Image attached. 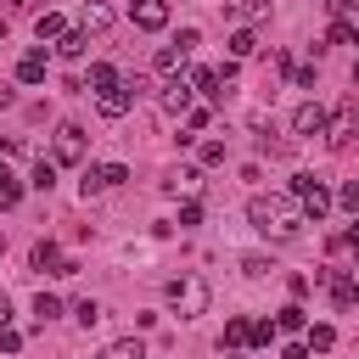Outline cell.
Instances as JSON below:
<instances>
[{
	"mask_svg": "<svg viewBox=\"0 0 359 359\" xmlns=\"http://www.w3.org/2000/svg\"><path fill=\"white\" fill-rule=\"evenodd\" d=\"M247 224L252 230H264V236H297V224H303V208L292 202V196H252L247 202Z\"/></svg>",
	"mask_w": 359,
	"mask_h": 359,
	"instance_id": "1",
	"label": "cell"
},
{
	"mask_svg": "<svg viewBox=\"0 0 359 359\" xmlns=\"http://www.w3.org/2000/svg\"><path fill=\"white\" fill-rule=\"evenodd\" d=\"M208 303H213V286H208L202 275H180V280H168V309H174L180 320L208 314Z\"/></svg>",
	"mask_w": 359,
	"mask_h": 359,
	"instance_id": "2",
	"label": "cell"
},
{
	"mask_svg": "<svg viewBox=\"0 0 359 359\" xmlns=\"http://www.w3.org/2000/svg\"><path fill=\"white\" fill-rule=\"evenodd\" d=\"M196 45H202V39H196V28H180V34L168 39V45H157V56H151V67L174 79V73H180V67L191 62V50H196Z\"/></svg>",
	"mask_w": 359,
	"mask_h": 359,
	"instance_id": "3",
	"label": "cell"
},
{
	"mask_svg": "<svg viewBox=\"0 0 359 359\" xmlns=\"http://www.w3.org/2000/svg\"><path fill=\"white\" fill-rule=\"evenodd\" d=\"M146 90V79H118L112 90H95V107H101V118H123L129 107H135V95Z\"/></svg>",
	"mask_w": 359,
	"mask_h": 359,
	"instance_id": "4",
	"label": "cell"
},
{
	"mask_svg": "<svg viewBox=\"0 0 359 359\" xmlns=\"http://www.w3.org/2000/svg\"><path fill=\"white\" fill-rule=\"evenodd\" d=\"M292 202L303 208V219H325V208H331V191H325L314 174H297V180H292Z\"/></svg>",
	"mask_w": 359,
	"mask_h": 359,
	"instance_id": "5",
	"label": "cell"
},
{
	"mask_svg": "<svg viewBox=\"0 0 359 359\" xmlns=\"http://www.w3.org/2000/svg\"><path fill=\"white\" fill-rule=\"evenodd\" d=\"M123 180H129V168H123V163H90V168H84V180H79V191H84V202H90V196H101V191H118Z\"/></svg>",
	"mask_w": 359,
	"mask_h": 359,
	"instance_id": "6",
	"label": "cell"
},
{
	"mask_svg": "<svg viewBox=\"0 0 359 359\" xmlns=\"http://www.w3.org/2000/svg\"><path fill=\"white\" fill-rule=\"evenodd\" d=\"M50 163H84V129L79 123H62L56 129V157Z\"/></svg>",
	"mask_w": 359,
	"mask_h": 359,
	"instance_id": "7",
	"label": "cell"
},
{
	"mask_svg": "<svg viewBox=\"0 0 359 359\" xmlns=\"http://www.w3.org/2000/svg\"><path fill=\"white\" fill-rule=\"evenodd\" d=\"M28 264H34V269H50V275H73V269H79V264H67V258H62V247H56V241H34Z\"/></svg>",
	"mask_w": 359,
	"mask_h": 359,
	"instance_id": "8",
	"label": "cell"
},
{
	"mask_svg": "<svg viewBox=\"0 0 359 359\" xmlns=\"http://www.w3.org/2000/svg\"><path fill=\"white\" fill-rule=\"evenodd\" d=\"M292 135H325V107L320 101H303L292 112Z\"/></svg>",
	"mask_w": 359,
	"mask_h": 359,
	"instance_id": "9",
	"label": "cell"
},
{
	"mask_svg": "<svg viewBox=\"0 0 359 359\" xmlns=\"http://www.w3.org/2000/svg\"><path fill=\"white\" fill-rule=\"evenodd\" d=\"M129 17H135V28H168V0H135Z\"/></svg>",
	"mask_w": 359,
	"mask_h": 359,
	"instance_id": "10",
	"label": "cell"
},
{
	"mask_svg": "<svg viewBox=\"0 0 359 359\" xmlns=\"http://www.w3.org/2000/svg\"><path fill=\"white\" fill-rule=\"evenodd\" d=\"M84 50H90V34H84V28H67V34L56 39V56H67V62H79Z\"/></svg>",
	"mask_w": 359,
	"mask_h": 359,
	"instance_id": "11",
	"label": "cell"
},
{
	"mask_svg": "<svg viewBox=\"0 0 359 359\" xmlns=\"http://www.w3.org/2000/svg\"><path fill=\"white\" fill-rule=\"evenodd\" d=\"M17 79H22V84H45V50H22Z\"/></svg>",
	"mask_w": 359,
	"mask_h": 359,
	"instance_id": "12",
	"label": "cell"
},
{
	"mask_svg": "<svg viewBox=\"0 0 359 359\" xmlns=\"http://www.w3.org/2000/svg\"><path fill=\"white\" fill-rule=\"evenodd\" d=\"M191 84H196L202 95H213V101H224V95H230V90H224V79H219V67H196V73H191Z\"/></svg>",
	"mask_w": 359,
	"mask_h": 359,
	"instance_id": "13",
	"label": "cell"
},
{
	"mask_svg": "<svg viewBox=\"0 0 359 359\" xmlns=\"http://www.w3.org/2000/svg\"><path fill=\"white\" fill-rule=\"evenodd\" d=\"M101 28H112V6L84 0V34H101Z\"/></svg>",
	"mask_w": 359,
	"mask_h": 359,
	"instance_id": "14",
	"label": "cell"
},
{
	"mask_svg": "<svg viewBox=\"0 0 359 359\" xmlns=\"http://www.w3.org/2000/svg\"><path fill=\"white\" fill-rule=\"evenodd\" d=\"M34 34H39V45H45V39L56 45V39L67 34V22H62V11H39V22H34Z\"/></svg>",
	"mask_w": 359,
	"mask_h": 359,
	"instance_id": "15",
	"label": "cell"
},
{
	"mask_svg": "<svg viewBox=\"0 0 359 359\" xmlns=\"http://www.w3.org/2000/svg\"><path fill=\"white\" fill-rule=\"evenodd\" d=\"M163 112H191V84H185V79H174V84L163 90Z\"/></svg>",
	"mask_w": 359,
	"mask_h": 359,
	"instance_id": "16",
	"label": "cell"
},
{
	"mask_svg": "<svg viewBox=\"0 0 359 359\" xmlns=\"http://www.w3.org/2000/svg\"><path fill=\"white\" fill-rule=\"evenodd\" d=\"M303 342H309V353H331L337 348V331L331 325H303Z\"/></svg>",
	"mask_w": 359,
	"mask_h": 359,
	"instance_id": "17",
	"label": "cell"
},
{
	"mask_svg": "<svg viewBox=\"0 0 359 359\" xmlns=\"http://www.w3.org/2000/svg\"><path fill=\"white\" fill-rule=\"evenodd\" d=\"M230 17L236 22H264L269 17V0H230Z\"/></svg>",
	"mask_w": 359,
	"mask_h": 359,
	"instance_id": "18",
	"label": "cell"
},
{
	"mask_svg": "<svg viewBox=\"0 0 359 359\" xmlns=\"http://www.w3.org/2000/svg\"><path fill=\"white\" fill-rule=\"evenodd\" d=\"M224 342H230V348H247V342H252V320H241V314L224 320Z\"/></svg>",
	"mask_w": 359,
	"mask_h": 359,
	"instance_id": "19",
	"label": "cell"
},
{
	"mask_svg": "<svg viewBox=\"0 0 359 359\" xmlns=\"http://www.w3.org/2000/svg\"><path fill=\"white\" fill-rule=\"evenodd\" d=\"M101 359H146V353H140V342H135V337H118V342H107V348H101Z\"/></svg>",
	"mask_w": 359,
	"mask_h": 359,
	"instance_id": "20",
	"label": "cell"
},
{
	"mask_svg": "<svg viewBox=\"0 0 359 359\" xmlns=\"http://www.w3.org/2000/svg\"><path fill=\"white\" fill-rule=\"evenodd\" d=\"M303 325H309V314H303L297 303H286V309L275 314V331H303Z\"/></svg>",
	"mask_w": 359,
	"mask_h": 359,
	"instance_id": "21",
	"label": "cell"
},
{
	"mask_svg": "<svg viewBox=\"0 0 359 359\" xmlns=\"http://www.w3.org/2000/svg\"><path fill=\"white\" fill-rule=\"evenodd\" d=\"M28 185H34V191H50V185H56V163H50V157H39V163H34V180H28Z\"/></svg>",
	"mask_w": 359,
	"mask_h": 359,
	"instance_id": "22",
	"label": "cell"
},
{
	"mask_svg": "<svg viewBox=\"0 0 359 359\" xmlns=\"http://www.w3.org/2000/svg\"><path fill=\"white\" fill-rule=\"evenodd\" d=\"M56 314H62V297H50V292H39V297H34V320L45 325V320H56Z\"/></svg>",
	"mask_w": 359,
	"mask_h": 359,
	"instance_id": "23",
	"label": "cell"
},
{
	"mask_svg": "<svg viewBox=\"0 0 359 359\" xmlns=\"http://www.w3.org/2000/svg\"><path fill=\"white\" fill-rule=\"evenodd\" d=\"M17 196H22L17 174H11V168H0V208H17Z\"/></svg>",
	"mask_w": 359,
	"mask_h": 359,
	"instance_id": "24",
	"label": "cell"
},
{
	"mask_svg": "<svg viewBox=\"0 0 359 359\" xmlns=\"http://www.w3.org/2000/svg\"><path fill=\"white\" fill-rule=\"evenodd\" d=\"M252 50H258L252 28H236V34H230V56H252Z\"/></svg>",
	"mask_w": 359,
	"mask_h": 359,
	"instance_id": "25",
	"label": "cell"
},
{
	"mask_svg": "<svg viewBox=\"0 0 359 359\" xmlns=\"http://www.w3.org/2000/svg\"><path fill=\"white\" fill-rule=\"evenodd\" d=\"M73 320H79V325L90 331V325L101 320V303H95V297H84V303H73Z\"/></svg>",
	"mask_w": 359,
	"mask_h": 359,
	"instance_id": "26",
	"label": "cell"
},
{
	"mask_svg": "<svg viewBox=\"0 0 359 359\" xmlns=\"http://www.w3.org/2000/svg\"><path fill=\"white\" fill-rule=\"evenodd\" d=\"M112 84H118V73H112L107 62H95V67H90V90H112Z\"/></svg>",
	"mask_w": 359,
	"mask_h": 359,
	"instance_id": "27",
	"label": "cell"
},
{
	"mask_svg": "<svg viewBox=\"0 0 359 359\" xmlns=\"http://www.w3.org/2000/svg\"><path fill=\"white\" fill-rule=\"evenodd\" d=\"M163 185H168V191H191V185H196V168H168Z\"/></svg>",
	"mask_w": 359,
	"mask_h": 359,
	"instance_id": "28",
	"label": "cell"
},
{
	"mask_svg": "<svg viewBox=\"0 0 359 359\" xmlns=\"http://www.w3.org/2000/svg\"><path fill=\"white\" fill-rule=\"evenodd\" d=\"M337 202H342V208H348V213H353V219H359V180H348V185H342V191H337Z\"/></svg>",
	"mask_w": 359,
	"mask_h": 359,
	"instance_id": "29",
	"label": "cell"
},
{
	"mask_svg": "<svg viewBox=\"0 0 359 359\" xmlns=\"http://www.w3.org/2000/svg\"><path fill=\"white\" fill-rule=\"evenodd\" d=\"M331 45H353V22H331Z\"/></svg>",
	"mask_w": 359,
	"mask_h": 359,
	"instance_id": "30",
	"label": "cell"
},
{
	"mask_svg": "<svg viewBox=\"0 0 359 359\" xmlns=\"http://www.w3.org/2000/svg\"><path fill=\"white\" fill-rule=\"evenodd\" d=\"M241 269H247V275H252V280H258V275H269V269H275V264H269V258H241Z\"/></svg>",
	"mask_w": 359,
	"mask_h": 359,
	"instance_id": "31",
	"label": "cell"
},
{
	"mask_svg": "<svg viewBox=\"0 0 359 359\" xmlns=\"http://www.w3.org/2000/svg\"><path fill=\"white\" fill-rule=\"evenodd\" d=\"M269 337H275V325H269V320H252V342H258V348H269Z\"/></svg>",
	"mask_w": 359,
	"mask_h": 359,
	"instance_id": "32",
	"label": "cell"
},
{
	"mask_svg": "<svg viewBox=\"0 0 359 359\" xmlns=\"http://www.w3.org/2000/svg\"><path fill=\"white\" fill-rule=\"evenodd\" d=\"M202 163H224V140H208L202 146Z\"/></svg>",
	"mask_w": 359,
	"mask_h": 359,
	"instance_id": "33",
	"label": "cell"
},
{
	"mask_svg": "<svg viewBox=\"0 0 359 359\" xmlns=\"http://www.w3.org/2000/svg\"><path fill=\"white\" fill-rule=\"evenodd\" d=\"M180 224H185V230H191V224H202V208H196V202H185V208H180Z\"/></svg>",
	"mask_w": 359,
	"mask_h": 359,
	"instance_id": "34",
	"label": "cell"
},
{
	"mask_svg": "<svg viewBox=\"0 0 359 359\" xmlns=\"http://www.w3.org/2000/svg\"><path fill=\"white\" fill-rule=\"evenodd\" d=\"M0 348H6V353H17V348H22V331H11V325H6V331H0Z\"/></svg>",
	"mask_w": 359,
	"mask_h": 359,
	"instance_id": "35",
	"label": "cell"
},
{
	"mask_svg": "<svg viewBox=\"0 0 359 359\" xmlns=\"http://www.w3.org/2000/svg\"><path fill=\"white\" fill-rule=\"evenodd\" d=\"M280 359H309V342H292V348H280Z\"/></svg>",
	"mask_w": 359,
	"mask_h": 359,
	"instance_id": "36",
	"label": "cell"
},
{
	"mask_svg": "<svg viewBox=\"0 0 359 359\" xmlns=\"http://www.w3.org/2000/svg\"><path fill=\"white\" fill-rule=\"evenodd\" d=\"M6 325H11V297L0 292V331H6Z\"/></svg>",
	"mask_w": 359,
	"mask_h": 359,
	"instance_id": "37",
	"label": "cell"
},
{
	"mask_svg": "<svg viewBox=\"0 0 359 359\" xmlns=\"http://www.w3.org/2000/svg\"><path fill=\"white\" fill-rule=\"evenodd\" d=\"M353 45H359V22H353Z\"/></svg>",
	"mask_w": 359,
	"mask_h": 359,
	"instance_id": "38",
	"label": "cell"
},
{
	"mask_svg": "<svg viewBox=\"0 0 359 359\" xmlns=\"http://www.w3.org/2000/svg\"><path fill=\"white\" fill-rule=\"evenodd\" d=\"M230 359H247V353H230Z\"/></svg>",
	"mask_w": 359,
	"mask_h": 359,
	"instance_id": "39",
	"label": "cell"
},
{
	"mask_svg": "<svg viewBox=\"0 0 359 359\" xmlns=\"http://www.w3.org/2000/svg\"><path fill=\"white\" fill-rule=\"evenodd\" d=\"M0 252H6V241H0Z\"/></svg>",
	"mask_w": 359,
	"mask_h": 359,
	"instance_id": "40",
	"label": "cell"
}]
</instances>
